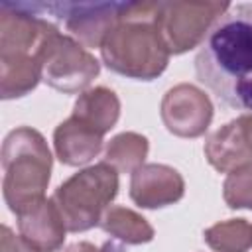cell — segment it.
<instances>
[{
	"label": "cell",
	"instance_id": "obj_11",
	"mask_svg": "<svg viewBox=\"0 0 252 252\" xmlns=\"http://www.w3.org/2000/svg\"><path fill=\"white\" fill-rule=\"evenodd\" d=\"M104 136L96 130L89 128L75 116H69L61 124H57L53 132V148L55 156L61 163L79 167L91 163L102 150Z\"/></svg>",
	"mask_w": 252,
	"mask_h": 252
},
{
	"label": "cell",
	"instance_id": "obj_12",
	"mask_svg": "<svg viewBox=\"0 0 252 252\" xmlns=\"http://www.w3.org/2000/svg\"><path fill=\"white\" fill-rule=\"evenodd\" d=\"M205 158L220 173H230L252 165V152L244 144L236 120L226 122L205 140Z\"/></svg>",
	"mask_w": 252,
	"mask_h": 252
},
{
	"label": "cell",
	"instance_id": "obj_4",
	"mask_svg": "<svg viewBox=\"0 0 252 252\" xmlns=\"http://www.w3.org/2000/svg\"><path fill=\"white\" fill-rule=\"evenodd\" d=\"M118 195V171L98 161L83 167L65 179L53 191L51 199L57 205L69 232H85L100 224L102 215Z\"/></svg>",
	"mask_w": 252,
	"mask_h": 252
},
{
	"label": "cell",
	"instance_id": "obj_19",
	"mask_svg": "<svg viewBox=\"0 0 252 252\" xmlns=\"http://www.w3.org/2000/svg\"><path fill=\"white\" fill-rule=\"evenodd\" d=\"M0 252H39L32 244H28L20 234L16 236L10 226L2 224V246Z\"/></svg>",
	"mask_w": 252,
	"mask_h": 252
},
{
	"label": "cell",
	"instance_id": "obj_10",
	"mask_svg": "<svg viewBox=\"0 0 252 252\" xmlns=\"http://www.w3.org/2000/svg\"><path fill=\"white\" fill-rule=\"evenodd\" d=\"M20 236L39 252H57L67 234V224L53 199H37L16 213Z\"/></svg>",
	"mask_w": 252,
	"mask_h": 252
},
{
	"label": "cell",
	"instance_id": "obj_6",
	"mask_svg": "<svg viewBox=\"0 0 252 252\" xmlns=\"http://www.w3.org/2000/svg\"><path fill=\"white\" fill-rule=\"evenodd\" d=\"M230 8L215 0H169L159 2L158 30L171 55H181L203 43L213 24Z\"/></svg>",
	"mask_w": 252,
	"mask_h": 252
},
{
	"label": "cell",
	"instance_id": "obj_5",
	"mask_svg": "<svg viewBox=\"0 0 252 252\" xmlns=\"http://www.w3.org/2000/svg\"><path fill=\"white\" fill-rule=\"evenodd\" d=\"M41 81L65 94L85 93L93 79L100 73L96 57L67 33H51L41 51Z\"/></svg>",
	"mask_w": 252,
	"mask_h": 252
},
{
	"label": "cell",
	"instance_id": "obj_15",
	"mask_svg": "<svg viewBox=\"0 0 252 252\" xmlns=\"http://www.w3.org/2000/svg\"><path fill=\"white\" fill-rule=\"evenodd\" d=\"M98 226L122 244H148L156 236L154 226L148 222V219L122 205L108 207Z\"/></svg>",
	"mask_w": 252,
	"mask_h": 252
},
{
	"label": "cell",
	"instance_id": "obj_9",
	"mask_svg": "<svg viewBox=\"0 0 252 252\" xmlns=\"http://www.w3.org/2000/svg\"><path fill=\"white\" fill-rule=\"evenodd\" d=\"M185 195L183 175L165 163H144L130 177V199L142 209H163Z\"/></svg>",
	"mask_w": 252,
	"mask_h": 252
},
{
	"label": "cell",
	"instance_id": "obj_20",
	"mask_svg": "<svg viewBox=\"0 0 252 252\" xmlns=\"http://www.w3.org/2000/svg\"><path fill=\"white\" fill-rule=\"evenodd\" d=\"M236 120V126L240 130V136L244 140V144L248 146V150L252 152V112H242Z\"/></svg>",
	"mask_w": 252,
	"mask_h": 252
},
{
	"label": "cell",
	"instance_id": "obj_8",
	"mask_svg": "<svg viewBox=\"0 0 252 252\" xmlns=\"http://www.w3.org/2000/svg\"><path fill=\"white\" fill-rule=\"evenodd\" d=\"M159 114L163 126L173 136L199 138L211 126L213 102L199 87L179 83L163 94Z\"/></svg>",
	"mask_w": 252,
	"mask_h": 252
},
{
	"label": "cell",
	"instance_id": "obj_1",
	"mask_svg": "<svg viewBox=\"0 0 252 252\" xmlns=\"http://www.w3.org/2000/svg\"><path fill=\"white\" fill-rule=\"evenodd\" d=\"M195 75L217 100L252 112V4H230L195 55Z\"/></svg>",
	"mask_w": 252,
	"mask_h": 252
},
{
	"label": "cell",
	"instance_id": "obj_3",
	"mask_svg": "<svg viewBox=\"0 0 252 252\" xmlns=\"http://www.w3.org/2000/svg\"><path fill=\"white\" fill-rule=\"evenodd\" d=\"M2 195L8 209L16 215L22 207L45 197L51 179L53 158L45 138L30 128H14L2 144Z\"/></svg>",
	"mask_w": 252,
	"mask_h": 252
},
{
	"label": "cell",
	"instance_id": "obj_17",
	"mask_svg": "<svg viewBox=\"0 0 252 252\" xmlns=\"http://www.w3.org/2000/svg\"><path fill=\"white\" fill-rule=\"evenodd\" d=\"M203 238L215 252H248L252 248V220L228 219L215 222L203 232Z\"/></svg>",
	"mask_w": 252,
	"mask_h": 252
},
{
	"label": "cell",
	"instance_id": "obj_16",
	"mask_svg": "<svg viewBox=\"0 0 252 252\" xmlns=\"http://www.w3.org/2000/svg\"><path fill=\"white\" fill-rule=\"evenodd\" d=\"M150 152V142L138 132L116 134L104 148V159L118 173H134L144 165Z\"/></svg>",
	"mask_w": 252,
	"mask_h": 252
},
{
	"label": "cell",
	"instance_id": "obj_7",
	"mask_svg": "<svg viewBox=\"0 0 252 252\" xmlns=\"http://www.w3.org/2000/svg\"><path fill=\"white\" fill-rule=\"evenodd\" d=\"M45 8L49 18L65 24L67 35L77 39L87 49H100L104 37L120 20L126 2H55L45 4Z\"/></svg>",
	"mask_w": 252,
	"mask_h": 252
},
{
	"label": "cell",
	"instance_id": "obj_14",
	"mask_svg": "<svg viewBox=\"0 0 252 252\" xmlns=\"http://www.w3.org/2000/svg\"><path fill=\"white\" fill-rule=\"evenodd\" d=\"M41 81V63L35 55H0V96L20 98Z\"/></svg>",
	"mask_w": 252,
	"mask_h": 252
},
{
	"label": "cell",
	"instance_id": "obj_2",
	"mask_svg": "<svg viewBox=\"0 0 252 252\" xmlns=\"http://www.w3.org/2000/svg\"><path fill=\"white\" fill-rule=\"evenodd\" d=\"M159 2H126V8L100 45L102 63L136 81L158 79L169 63V49L158 30Z\"/></svg>",
	"mask_w": 252,
	"mask_h": 252
},
{
	"label": "cell",
	"instance_id": "obj_13",
	"mask_svg": "<svg viewBox=\"0 0 252 252\" xmlns=\"http://www.w3.org/2000/svg\"><path fill=\"white\" fill-rule=\"evenodd\" d=\"M71 116L104 136L116 126L120 118V100L112 89L93 87L79 94Z\"/></svg>",
	"mask_w": 252,
	"mask_h": 252
},
{
	"label": "cell",
	"instance_id": "obj_18",
	"mask_svg": "<svg viewBox=\"0 0 252 252\" xmlns=\"http://www.w3.org/2000/svg\"><path fill=\"white\" fill-rule=\"evenodd\" d=\"M222 199L228 209L252 211V165L230 171L222 183Z\"/></svg>",
	"mask_w": 252,
	"mask_h": 252
},
{
	"label": "cell",
	"instance_id": "obj_21",
	"mask_svg": "<svg viewBox=\"0 0 252 252\" xmlns=\"http://www.w3.org/2000/svg\"><path fill=\"white\" fill-rule=\"evenodd\" d=\"M61 252H102V250H98L94 244H91L87 240H81V242H73V244L65 246Z\"/></svg>",
	"mask_w": 252,
	"mask_h": 252
}]
</instances>
